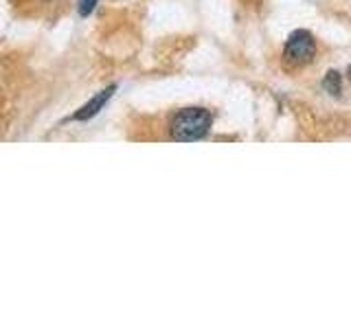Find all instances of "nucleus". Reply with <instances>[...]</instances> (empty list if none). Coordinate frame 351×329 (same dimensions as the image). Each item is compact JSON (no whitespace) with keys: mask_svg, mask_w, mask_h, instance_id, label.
Instances as JSON below:
<instances>
[{"mask_svg":"<svg viewBox=\"0 0 351 329\" xmlns=\"http://www.w3.org/2000/svg\"><path fill=\"white\" fill-rule=\"evenodd\" d=\"M323 86H325V90L329 95H334V97L340 95V75L336 71H329L325 75V80H323Z\"/></svg>","mask_w":351,"mask_h":329,"instance_id":"4","label":"nucleus"},{"mask_svg":"<svg viewBox=\"0 0 351 329\" xmlns=\"http://www.w3.org/2000/svg\"><path fill=\"white\" fill-rule=\"evenodd\" d=\"M38 3H58V0H38Z\"/></svg>","mask_w":351,"mask_h":329,"instance_id":"6","label":"nucleus"},{"mask_svg":"<svg viewBox=\"0 0 351 329\" xmlns=\"http://www.w3.org/2000/svg\"><path fill=\"white\" fill-rule=\"evenodd\" d=\"M97 5H99V0H80V3H77V11H80L82 18H88L97 9Z\"/></svg>","mask_w":351,"mask_h":329,"instance_id":"5","label":"nucleus"},{"mask_svg":"<svg viewBox=\"0 0 351 329\" xmlns=\"http://www.w3.org/2000/svg\"><path fill=\"white\" fill-rule=\"evenodd\" d=\"M349 75H351V69H349Z\"/></svg>","mask_w":351,"mask_h":329,"instance_id":"7","label":"nucleus"},{"mask_svg":"<svg viewBox=\"0 0 351 329\" xmlns=\"http://www.w3.org/2000/svg\"><path fill=\"white\" fill-rule=\"evenodd\" d=\"M314 55H316V42L310 31H303V29L294 31L288 38V42H285L283 58L294 66L310 64L314 60Z\"/></svg>","mask_w":351,"mask_h":329,"instance_id":"2","label":"nucleus"},{"mask_svg":"<svg viewBox=\"0 0 351 329\" xmlns=\"http://www.w3.org/2000/svg\"><path fill=\"white\" fill-rule=\"evenodd\" d=\"M213 123V114L206 108H184L176 112L169 123V134L178 143L200 141L208 134Z\"/></svg>","mask_w":351,"mask_h":329,"instance_id":"1","label":"nucleus"},{"mask_svg":"<svg viewBox=\"0 0 351 329\" xmlns=\"http://www.w3.org/2000/svg\"><path fill=\"white\" fill-rule=\"evenodd\" d=\"M117 93V84H112V86H108V88H104L101 93H97L90 101H86L82 108H77L75 112L66 119V123H86V121H90V119H95L101 110L106 108V103L112 99V95Z\"/></svg>","mask_w":351,"mask_h":329,"instance_id":"3","label":"nucleus"}]
</instances>
